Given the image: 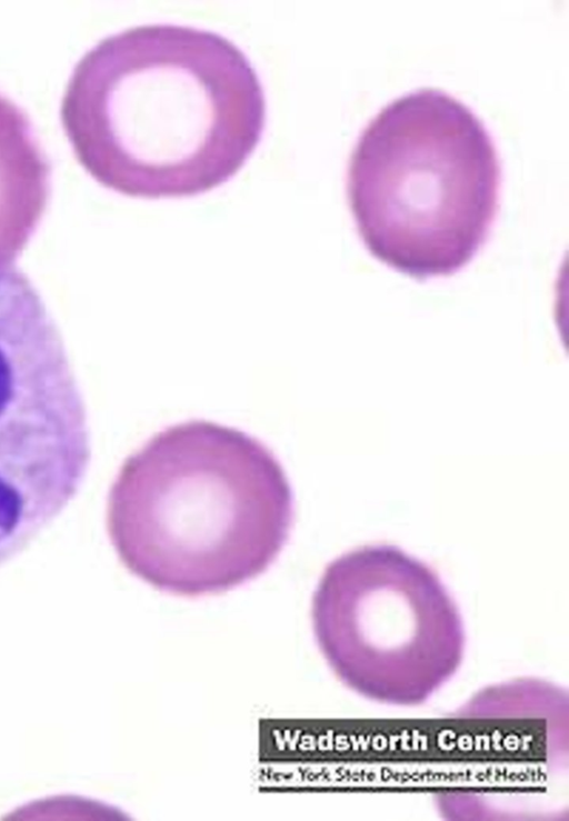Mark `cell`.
Wrapping results in <instances>:
<instances>
[{
    "instance_id": "obj_3",
    "label": "cell",
    "mask_w": 569,
    "mask_h": 821,
    "mask_svg": "<svg viewBox=\"0 0 569 821\" xmlns=\"http://www.w3.org/2000/svg\"><path fill=\"white\" fill-rule=\"evenodd\" d=\"M499 188L488 130L466 104L435 89L396 99L368 123L347 179L368 251L416 279L453 274L477 256Z\"/></svg>"
},
{
    "instance_id": "obj_4",
    "label": "cell",
    "mask_w": 569,
    "mask_h": 821,
    "mask_svg": "<svg viewBox=\"0 0 569 821\" xmlns=\"http://www.w3.org/2000/svg\"><path fill=\"white\" fill-rule=\"evenodd\" d=\"M311 622L338 679L380 703H423L463 658L455 600L430 565L397 545H363L329 562L312 595Z\"/></svg>"
},
{
    "instance_id": "obj_2",
    "label": "cell",
    "mask_w": 569,
    "mask_h": 821,
    "mask_svg": "<svg viewBox=\"0 0 569 821\" xmlns=\"http://www.w3.org/2000/svg\"><path fill=\"white\" fill-rule=\"evenodd\" d=\"M293 519V490L274 453L206 420L152 435L122 462L107 498V531L121 563L181 597L221 593L266 572Z\"/></svg>"
},
{
    "instance_id": "obj_5",
    "label": "cell",
    "mask_w": 569,
    "mask_h": 821,
    "mask_svg": "<svg viewBox=\"0 0 569 821\" xmlns=\"http://www.w3.org/2000/svg\"><path fill=\"white\" fill-rule=\"evenodd\" d=\"M50 167L24 112L0 94V246L21 242L48 193Z\"/></svg>"
},
{
    "instance_id": "obj_1",
    "label": "cell",
    "mask_w": 569,
    "mask_h": 821,
    "mask_svg": "<svg viewBox=\"0 0 569 821\" xmlns=\"http://www.w3.org/2000/svg\"><path fill=\"white\" fill-rule=\"evenodd\" d=\"M61 121L81 166L119 193L181 198L229 181L261 140L266 98L226 37L179 24L109 36L74 67Z\"/></svg>"
}]
</instances>
